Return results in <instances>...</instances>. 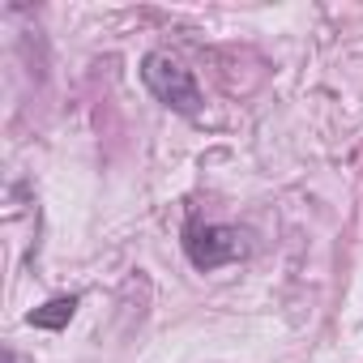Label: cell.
Masks as SVG:
<instances>
[{
	"label": "cell",
	"mask_w": 363,
	"mask_h": 363,
	"mask_svg": "<svg viewBox=\"0 0 363 363\" xmlns=\"http://www.w3.org/2000/svg\"><path fill=\"white\" fill-rule=\"evenodd\" d=\"M141 82H145V90L162 107H171L179 116H197L201 111V86H197V77L179 65L175 56H167V52H150L141 60Z\"/></svg>",
	"instance_id": "cell-1"
},
{
	"label": "cell",
	"mask_w": 363,
	"mask_h": 363,
	"mask_svg": "<svg viewBox=\"0 0 363 363\" xmlns=\"http://www.w3.org/2000/svg\"><path fill=\"white\" fill-rule=\"evenodd\" d=\"M184 257L193 261V269L201 274H214L223 265H235L248 257V244L235 227H223V223H201V218H189L184 223Z\"/></svg>",
	"instance_id": "cell-2"
},
{
	"label": "cell",
	"mask_w": 363,
	"mask_h": 363,
	"mask_svg": "<svg viewBox=\"0 0 363 363\" xmlns=\"http://www.w3.org/2000/svg\"><path fill=\"white\" fill-rule=\"evenodd\" d=\"M77 295H56V299H48L43 308H35L26 320L35 325V329H65L69 320H73V312H77Z\"/></svg>",
	"instance_id": "cell-3"
}]
</instances>
